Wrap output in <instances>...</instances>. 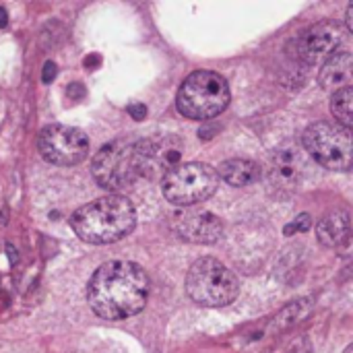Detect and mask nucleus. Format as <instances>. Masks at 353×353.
I'll return each mask as SVG.
<instances>
[{
	"label": "nucleus",
	"mask_w": 353,
	"mask_h": 353,
	"mask_svg": "<svg viewBox=\"0 0 353 353\" xmlns=\"http://www.w3.org/2000/svg\"><path fill=\"white\" fill-rule=\"evenodd\" d=\"M149 290V275L143 267L130 261H110L91 275L87 302L97 316L124 321L145 308Z\"/></svg>",
	"instance_id": "obj_1"
},
{
	"label": "nucleus",
	"mask_w": 353,
	"mask_h": 353,
	"mask_svg": "<svg viewBox=\"0 0 353 353\" xmlns=\"http://www.w3.org/2000/svg\"><path fill=\"white\" fill-rule=\"evenodd\" d=\"M137 225V211L124 196L112 194L79 207L70 215L72 232L87 244H114Z\"/></svg>",
	"instance_id": "obj_2"
},
{
	"label": "nucleus",
	"mask_w": 353,
	"mask_h": 353,
	"mask_svg": "<svg viewBox=\"0 0 353 353\" xmlns=\"http://www.w3.org/2000/svg\"><path fill=\"white\" fill-rule=\"evenodd\" d=\"M230 103L228 81L213 70H196L188 74L178 91V112L190 120H211Z\"/></svg>",
	"instance_id": "obj_3"
},
{
	"label": "nucleus",
	"mask_w": 353,
	"mask_h": 353,
	"mask_svg": "<svg viewBox=\"0 0 353 353\" xmlns=\"http://www.w3.org/2000/svg\"><path fill=\"white\" fill-rule=\"evenodd\" d=\"M188 298L205 308H221L232 304L240 294L238 277L217 259H199L186 273Z\"/></svg>",
	"instance_id": "obj_4"
},
{
	"label": "nucleus",
	"mask_w": 353,
	"mask_h": 353,
	"mask_svg": "<svg viewBox=\"0 0 353 353\" xmlns=\"http://www.w3.org/2000/svg\"><path fill=\"white\" fill-rule=\"evenodd\" d=\"M217 186H219L217 172L211 165L199 161L178 163L161 178L163 196L178 207H190L211 199Z\"/></svg>",
	"instance_id": "obj_5"
},
{
	"label": "nucleus",
	"mask_w": 353,
	"mask_h": 353,
	"mask_svg": "<svg viewBox=\"0 0 353 353\" xmlns=\"http://www.w3.org/2000/svg\"><path fill=\"white\" fill-rule=\"evenodd\" d=\"M91 174L105 190H124L141 178L137 141H112L103 145L93 161Z\"/></svg>",
	"instance_id": "obj_6"
},
{
	"label": "nucleus",
	"mask_w": 353,
	"mask_h": 353,
	"mask_svg": "<svg viewBox=\"0 0 353 353\" xmlns=\"http://www.w3.org/2000/svg\"><path fill=\"white\" fill-rule=\"evenodd\" d=\"M302 149L327 170H352L353 145L350 128L331 122H314L302 134Z\"/></svg>",
	"instance_id": "obj_7"
},
{
	"label": "nucleus",
	"mask_w": 353,
	"mask_h": 353,
	"mask_svg": "<svg viewBox=\"0 0 353 353\" xmlns=\"http://www.w3.org/2000/svg\"><path fill=\"white\" fill-rule=\"evenodd\" d=\"M37 149L46 161L54 165L70 168L81 163L89 155V139L79 128L64 126V124H50L41 128L37 139Z\"/></svg>",
	"instance_id": "obj_8"
},
{
	"label": "nucleus",
	"mask_w": 353,
	"mask_h": 353,
	"mask_svg": "<svg viewBox=\"0 0 353 353\" xmlns=\"http://www.w3.org/2000/svg\"><path fill=\"white\" fill-rule=\"evenodd\" d=\"M345 41V29L337 21H321L308 27L298 39V56L308 62H321L337 54Z\"/></svg>",
	"instance_id": "obj_9"
},
{
	"label": "nucleus",
	"mask_w": 353,
	"mask_h": 353,
	"mask_svg": "<svg viewBox=\"0 0 353 353\" xmlns=\"http://www.w3.org/2000/svg\"><path fill=\"white\" fill-rule=\"evenodd\" d=\"M137 153L141 163V178H155L178 165L182 143L176 137L143 139L137 141Z\"/></svg>",
	"instance_id": "obj_10"
},
{
	"label": "nucleus",
	"mask_w": 353,
	"mask_h": 353,
	"mask_svg": "<svg viewBox=\"0 0 353 353\" xmlns=\"http://www.w3.org/2000/svg\"><path fill=\"white\" fill-rule=\"evenodd\" d=\"M308 170V155L302 147L285 145L279 147L269 165V180L275 188L281 190H294L302 184V178Z\"/></svg>",
	"instance_id": "obj_11"
},
{
	"label": "nucleus",
	"mask_w": 353,
	"mask_h": 353,
	"mask_svg": "<svg viewBox=\"0 0 353 353\" xmlns=\"http://www.w3.org/2000/svg\"><path fill=\"white\" fill-rule=\"evenodd\" d=\"M178 236L194 244H215L223 236V223L213 213L180 215L174 223Z\"/></svg>",
	"instance_id": "obj_12"
},
{
	"label": "nucleus",
	"mask_w": 353,
	"mask_h": 353,
	"mask_svg": "<svg viewBox=\"0 0 353 353\" xmlns=\"http://www.w3.org/2000/svg\"><path fill=\"white\" fill-rule=\"evenodd\" d=\"M353 81V56L350 52H337L325 60L319 72V83L327 91H341L352 87Z\"/></svg>",
	"instance_id": "obj_13"
},
{
	"label": "nucleus",
	"mask_w": 353,
	"mask_h": 353,
	"mask_svg": "<svg viewBox=\"0 0 353 353\" xmlns=\"http://www.w3.org/2000/svg\"><path fill=\"white\" fill-rule=\"evenodd\" d=\"M350 236H352V228H350V215L345 211L329 213L325 219H321L316 228V238L327 248L350 246Z\"/></svg>",
	"instance_id": "obj_14"
},
{
	"label": "nucleus",
	"mask_w": 353,
	"mask_h": 353,
	"mask_svg": "<svg viewBox=\"0 0 353 353\" xmlns=\"http://www.w3.org/2000/svg\"><path fill=\"white\" fill-rule=\"evenodd\" d=\"M217 176L223 178L230 186H248L252 182H259L261 165L250 159H228L221 163Z\"/></svg>",
	"instance_id": "obj_15"
},
{
	"label": "nucleus",
	"mask_w": 353,
	"mask_h": 353,
	"mask_svg": "<svg viewBox=\"0 0 353 353\" xmlns=\"http://www.w3.org/2000/svg\"><path fill=\"white\" fill-rule=\"evenodd\" d=\"M352 103H353V89L352 87H345L341 91H337L331 99V112L333 116L337 118V124L343 126V128H350L352 130L353 124V112H352Z\"/></svg>",
	"instance_id": "obj_16"
},
{
	"label": "nucleus",
	"mask_w": 353,
	"mask_h": 353,
	"mask_svg": "<svg viewBox=\"0 0 353 353\" xmlns=\"http://www.w3.org/2000/svg\"><path fill=\"white\" fill-rule=\"evenodd\" d=\"M310 308H312V300H310V298H302V300L292 302L290 306H285V308L277 314V321H275L277 329H288V327L300 323L302 319L308 316Z\"/></svg>",
	"instance_id": "obj_17"
},
{
	"label": "nucleus",
	"mask_w": 353,
	"mask_h": 353,
	"mask_svg": "<svg viewBox=\"0 0 353 353\" xmlns=\"http://www.w3.org/2000/svg\"><path fill=\"white\" fill-rule=\"evenodd\" d=\"M310 225H312V217H310L308 213H300L292 223L285 225L283 234H285V236H294V234H298V232H308Z\"/></svg>",
	"instance_id": "obj_18"
},
{
	"label": "nucleus",
	"mask_w": 353,
	"mask_h": 353,
	"mask_svg": "<svg viewBox=\"0 0 353 353\" xmlns=\"http://www.w3.org/2000/svg\"><path fill=\"white\" fill-rule=\"evenodd\" d=\"M56 74H58V68H56V64H54L52 60H48V62L43 64V70H41V81H43L46 85H50V83L56 79Z\"/></svg>",
	"instance_id": "obj_19"
},
{
	"label": "nucleus",
	"mask_w": 353,
	"mask_h": 353,
	"mask_svg": "<svg viewBox=\"0 0 353 353\" xmlns=\"http://www.w3.org/2000/svg\"><path fill=\"white\" fill-rule=\"evenodd\" d=\"M66 93H68V97H70L72 101H79V99L85 97V87H83L81 83H72V85H68Z\"/></svg>",
	"instance_id": "obj_20"
},
{
	"label": "nucleus",
	"mask_w": 353,
	"mask_h": 353,
	"mask_svg": "<svg viewBox=\"0 0 353 353\" xmlns=\"http://www.w3.org/2000/svg\"><path fill=\"white\" fill-rule=\"evenodd\" d=\"M128 114H130L134 120H145L147 108H145L143 103H130V105H128Z\"/></svg>",
	"instance_id": "obj_21"
},
{
	"label": "nucleus",
	"mask_w": 353,
	"mask_h": 353,
	"mask_svg": "<svg viewBox=\"0 0 353 353\" xmlns=\"http://www.w3.org/2000/svg\"><path fill=\"white\" fill-rule=\"evenodd\" d=\"M99 64H101V56H99V54H91V56L85 58V66L91 68V70H95Z\"/></svg>",
	"instance_id": "obj_22"
},
{
	"label": "nucleus",
	"mask_w": 353,
	"mask_h": 353,
	"mask_svg": "<svg viewBox=\"0 0 353 353\" xmlns=\"http://www.w3.org/2000/svg\"><path fill=\"white\" fill-rule=\"evenodd\" d=\"M345 25H347V31L353 33V4L347 6V12H345Z\"/></svg>",
	"instance_id": "obj_23"
},
{
	"label": "nucleus",
	"mask_w": 353,
	"mask_h": 353,
	"mask_svg": "<svg viewBox=\"0 0 353 353\" xmlns=\"http://www.w3.org/2000/svg\"><path fill=\"white\" fill-rule=\"evenodd\" d=\"M8 25V12L4 6H0V29H4Z\"/></svg>",
	"instance_id": "obj_24"
},
{
	"label": "nucleus",
	"mask_w": 353,
	"mask_h": 353,
	"mask_svg": "<svg viewBox=\"0 0 353 353\" xmlns=\"http://www.w3.org/2000/svg\"><path fill=\"white\" fill-rule=\"evenodd\" d=\"M345 353H353V345H347V350H345Z\"/></svg>",
	"instance_id": "obj_25"
}]
</instances>
